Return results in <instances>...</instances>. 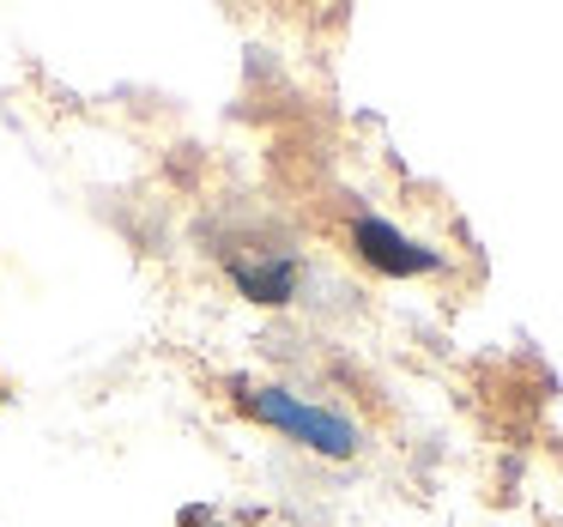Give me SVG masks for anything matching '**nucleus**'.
I'll return each mask as SVG.
<instances>
[{
	"mask_svg": "<svg viewBox=\"0 0 563 527\" xmlns=\"http://www.w3.org/2000/svg\"><path fill=\"white\" fill-rule=\"evenodd\" d=\"M249 413L316 454H333V461H352L357 454V425L345 413H333V406H309L285 388H249Z\"/></svg>",
	"mask_w": 563,
	"mask_h": 527,
	"instance_id": "1",
	"label": "nucleus"
},
{
	"mask_svg": "<svg viewBox=\"0 0 563 527\" xmlns=\"http://www.w3.org/2000/svg\"><path fill=\"white\" fill-rule=\"evenodd\" d=\"M352 249L376 273H388V279H418V273H437L442 267L437 249H424L418 237H406L400 224L376 219V212H357V219H352Z\"/></svg>",
	"mask_w": 563,
	"mask_h": 527,
	"instance_id": "2",
	"label": "nucleus"
},
{
	"mask_svg": "<svg viewBox=\"0 0 563 527\" xmlns=\"http://www.w3.org/2000/svg\"><path fill=\"white\" fill-rule=\"evenodd\" d=\"M236 285H243V297H255V304H291L297 292V261H236Z\"/></svg>",
	"mask_w": 563,
	"mask_h": 527,
	"instance_id": "3",
	"label": "nucleus"
}]
</instances>
